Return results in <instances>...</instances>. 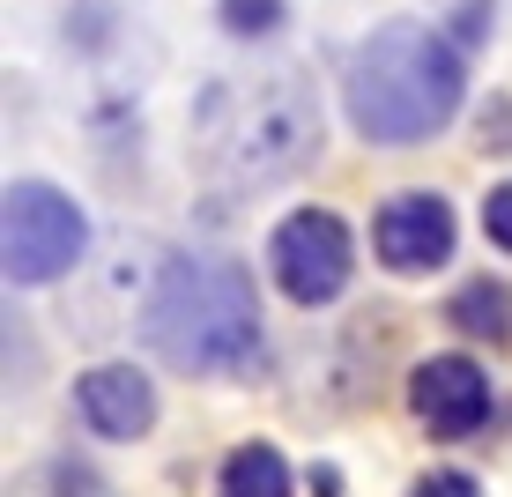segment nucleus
Masks as SVG:
<instances>
[{"mask_svg": "<svg viewBox=\"0 0 512 497\" xmlns=\"http://www.w3.org/2000/svg\"><path fill=\"white\" fill-rule=\"evenodd\" d=\"M193 156L223 186H282L320 156V97L297 67L216 82L193 112Z\"/></svg>", "mask_w": 512, "mask_h": 497, "instance_id": "obj_1", "label": "nucleus"}, {"mask_svg": "<svg viewBox=\"0 0 512 497\" xmlns=\"http://www.w3.org/2000/svg\"><path fill=\"white\" fill-rule=\"evenodd\" d=\"M461 52L453 38L423 23H379L372 38L349 52V75H342V97H349V119H357L364 141L379 149H416L461 112Z\"/></svg>", "mask_w": 512, "mask_h": 497, "instance_id": "obj_2", "label": "nucleus"}, {"mask_svg": "<svg viewBox=\"0 0 512 497\" xmlns=\"http://www.w3.org/2000/svg\"><path fill=\"white\" fill-rule=\"evenodd\" d=\"M141 334L171 371H193V379H231L260 357V297L253 275L238 260L216 253H179L149 290V312H141Z\"/></svg>", "mask_w": 512, "mask_h": 497, "instance_id": "obj_3", "label": "nucleus"}, {"mask_svg": "<svg viewBox=\"0 0 512 497\" xmlns=\"http://www.w3.org/2000/svg\"><path fill=\"white\" fill-rule=\"evenodd\" d=\"M82 245H90V223H82V208L67 201L60 186H45V179H15V186H8V208H0L8 282H23V290L60 282V275L82 260Z\"/></svg>", "mask_w": 512, "mask_h": 497, "instance_id": "obj_4", "label": "nucleus"}, {"mask_svg": "<svg viewBox=\"0 0 512 497\" xmlns=\"http://www.w3.org/2000/svg\"><path fill=\"white\" fill-rule=\"evenodd\" d=\"M268 260H275V282L290 305H305V312L334 305L349 290V223L327 216V208H297V216H282Z\"/></svg>", "mask_w": 512, "mask_h": 497, "instance_id": "obj_5", "label": "nucleus"}, {"mask_svg": "<svg viewBox=\"0 0 512 497\" xmlns=\"http://www.w3.org/2000/svg\"><path fill=\"white\" fill-rule=\"evenodd\" d=\"M409 408L431 438H475L490 423V379L475 357H423L409 371Z\"/></svg>", "mask_w": 512, "mask_h": 497, "instance_id": "obj_6", "label": "nucleus"}, {"mask_svg": "<svg viewBox=\"0 0 512 497\" xmlns=\"http://www.w3.org/2000/svg\"><path fill=\"white\" fill-rule=\"evenodd\" d=\"M372 245L394 275H431L453 253V208L438 193H394L372 223Z\"/></svg>", "mask_w": 512, "mask_h": 497, "instance_id": "obj_7", "label": "nucleus"}, {"mask_svg": "<svg viewBox=\"0 0 512 497\" xmlns=\"http://www.w3.org/2000/svg\"><path fill=\"white\" fill-rule=\"evenodd\" d=\"M75 408H82V423H90L97 438H141L156 423V386L141 379L134 364H97V371H82Z\"/></svg>", "mask_w": 512, "mask_h": 497, "instance_id": "obj_8", "label": "nucleus"}, {"mask_svg": "<svg viewBox=\"0 0 512 497\" xmlns=\"http://www.w3.org/2000/svg\"><path fill=\"white\" fill-rule=\"evenodd\" d=\"M446 319L468 334V342H512V290L505 282H490V275H475V282H461L453 290V305H446Z\"/></svg>", "mask_w": 512, "mask_h": 497, "instance_id": "obj_9", "label": "nucleus"}, {"mask_svg": "<svg viewBox=\"0 0 512 497\" xmlns=\"http://www.w3.org/2000/svg\"><path fill=\"white\" fill-rule=\"evenodd\" d=\"M216 497H290V468L275 446H238L216 475Z\"/></svg>", "mask_w": 512, "mask_h": 497, "instance_id": "obj_10", "label": "nucleus"}, {"mask_svg": "<svg viewBox=\"0 0 512 497\" xmlns=\"http://www.w3.org/2000/svg\"><path fill=\"white\" fill-rule=\"evenodd\" d=\"M15 497H112V490H104L90 468H75V460H52V468H38Z\"/></svg>", "mask_w": 512, "mask_h": 497, "instance_id": "obj_11", "label": "nucleus"}, {"mask_svg": "<svg viewBox=\"0 0 512 497\" xmlns=\"http://www.w3.org/2000/svg\"><path fill=\"white\" fill-rule=\"evenodd\" d=\"M223 30L231 38H268V30H282V0H223Z\"/></svg>", "mask_w": 512, "mask_h": 497, "instance_id": "obj_12", "label": "nucleus"}, {"mask_svg": "<svg viewBox=\"0 0 512 497\" xmlns=\"http://www.w3.org/2000/svg\"><path fill=\"white\" fill-rule=\"evenodd\" d=\"M409 497H483V490H475V475H461V468H431Z\"/></svg>", "mask_w": 512, "mask_h": 497, "instance_id": "obj_13", "label": "nucleus"}, {"mask_svg": "<svg viewBox=\"0 0 512 497\" xmlns=\"http://www.w3.org/2000/svg\"><path fill=\"white\" fill-rule=\"evenodd\" d=\"M483 230H490V245H505V253H512V179L483 201Z\"/></svg>", "mask_w": 512, "mask_h": 497, "instance_id": "obj_14", "label": "nucleus"}, {"mask_svg": "<svg viewBox=\"0 0 512 497\" xmlns=\"http://www.w3.org/2000/svg\"><path fill=\"white\" fill-rule=\"evenodd\" d=\"M461 38H468V45L483 38V0H468V8H461Z\"/></svg>", "mask_w": 512, "mask_h": 497, "instance_id": "obj_15", "label": "nucleus"}]
</instances>
